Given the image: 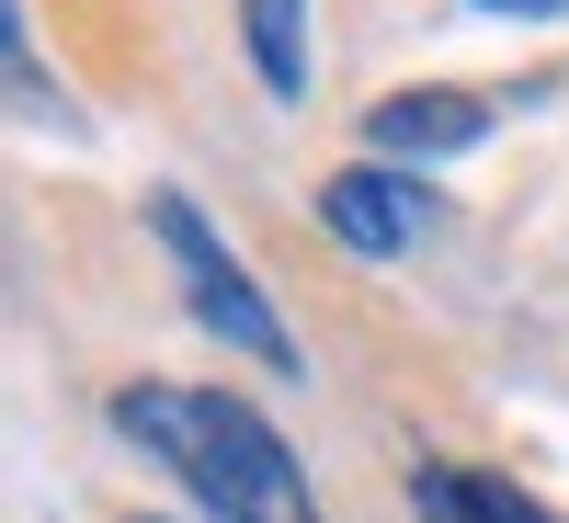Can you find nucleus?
Wrapping results in <instances>:
<instances>
[{
	"mask_svg": "<svg viewBox=\"0 0 569 523\" xmlns=\"http://www.w3.org/2000/svg\"><path fill=\"white\" fill-rule=\"evenodd\" d=\"M114 433L171 466L182 501H206L217 523H330L297 444L273 433V421L240 399V388H182V375H137V388H114Z\"/></svg>",
	"mask_w": 569,
	"mask_h": 523,
	"instance_id": "f257e3e1",
	"label": "nucleus"
},
{
	"mask_svg": "<svg viewBox=\"0 0 569 523\" xmlns=\"http://www.w3.org/2000/svg\"><path fill=\"white\" fill-rule=\"evenodd\" d=\"M149 240H160V262H171V284H182V308H194L228 353H240V364H262V375H297V330L273 319V296L251 284V262L206 228V205H194V194L149 182Z\"/></svg>",
	"mask_w": 569,
	"mask_h": 523,
	"instance_id": "f03ea898",
	"label": "nucleus"
},
{
	"mask_svg": "<svg viewBox=\"0 0 569 523\" xmlns=\"http://www.w3.org/2000/svg\"><path fill=\"white\" fill-rule=\"evenodd\" d=\"M501 103H547V80H536V91L410 80V91H388V103H365V149H376V160H399V171H433V160H456V149H479V137L501 125Z\"/></svg>",
	"mask_w": 569,
	"mask_h": 523,
	"instance_id": "7ed1b4c3",
	"label": "nucleus"
},
{
	"mask_svg": "<svg viewBox=\"0 0 569 523\" xmlns=\"http://www.w3.org/2000/svg\"><path fill=\"white\" fill-rule=\"evenodd\" d=\"M308 205H319V228H330L353 262H399V251L421 240V217H433L421 171H399V160H342Z\"/></svg>",
	"mask_w": 569,
	"mask_h": 523,
	"instance_id": "20e7f679",
	"label": "nucleus"
},
{
	"mask_svg": "<svg viewBox=\"0 0 569 523\" xmlns=\"http://www.w3.org/2000/svg\"><path fill=\"white\" fill-rule=\"evenodd\" d=\"M410 512L421 523H558L536 490H512L501 466H456V455H421L410 466Z\"/></svg>",
	"mask_w": 569,
	"mask_h": 523,
	"instance_id": "39448f33",
	"label": "nucleus"
},
{
	"mask_svg": "<svg viewBox=\"0 0 569 523\" xmlns=\"http://www.w3.org/2000/svg\"><path fill=\"white\" fill-rule=\"evenodd\" d=\"M240 46H251V69H262L273 103L308 91V0H240Z\"/></svg>",
	"mask_w": 569,
	"mask_h": 523,
	"instance_id": "423d86ee",
	"label": "nucleus"
},
{
	"mask_svg": "<svg viewBox=\"0 0 569 523\" xmlns=\"http://www.w3.org/2000/svg\"><path fill=\"white\" fill-rule=\"evenodd\" d=\"M0 34H12V91H23V114H58L69 91L46 80V58H34V23H23V0H12V23H0Z\"/></svg>",
	"mask_w": 569,
	"mask_h": 523,
	"instance_id": "0eeeda50",
	"label": "nucleus"
},
{
	"mask_svg": "<svg viewBox=\"0 0 569 523\" xmlns=\"http://www.w3.org/2000/svg\"><path fill=\"white\" fill-rule=\"evenodd\" d=\"M467 12H512V23H547V12H569V0H467Z\"/></svg>",
	"mask_w": 569,
	"mask_h": 523,
	"instance_id": "6e6552de",
	"label": "nucleus"
},
{
	"mask_svg": "<svg viewBox=\"0 0 569 523\" xmlns=\"http://www.w3.org/2000/svg\"><path fill=\"white\" fill-rule=\"evenodd\" d=\"M137 523H149V512H137Z\"/></svg>",
	"mask_w": 569,
	"mask_h": 523,
	"instance_id": "1a4fd4ad",
	"label": "nucleus"
}]
</instances>
